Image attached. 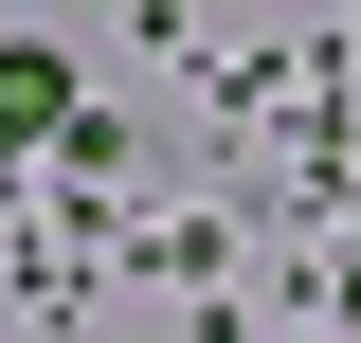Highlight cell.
<instances>
[{
	"mask_svg": "<svg viewBox=\"0 0 361 343\" xmlns=\"http://www.w3.org/2000/svg\"><path fill=\"white\" fill-rule=\"evenodd\" d=\"M54 109H73V73H54L37 37H0V145H18V127H54Z\"/></svg>",
	"mask_w": 361,
	"mask_h": 343,
	"instance_id": "1",
	"label": "cell"
},
{
	"mask_svg": "<svg viewBox=\"0 0 361 343\" xmlns=\"http://www.w3.org/2000/svg\"><path fill=\"white\" fill-rule=\"evenodd\" d=\"M343 325H361V271H343Z\"/></svg>",
	"mask_w": 361,
	"mask_h": 343,
	"instance_id": "2",
	"label": "cell"
}]
</instances>
